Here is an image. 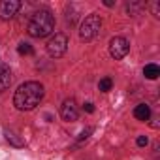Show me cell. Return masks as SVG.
<instances>
[{"instance_id":"cell-1","label":"cell","mask_w":160,"mask_h":160,"mask_svg":"<svg viewBox=\"0 0 160 160\" xmlns=\"http://www.w3.org/2000/svg\"><path fill=\"white\" fill-rule=\"evenodd\" d=\"M43 94H45V89H43L42 83H38V81H27V83H23L15 91L13 106L19 111H30V109H34L42 102Z\"/></svg>"},{"instance_id":"cell-15","label":"cell","mask_w":160,"mask_h":160,"mask_svg":"<svg viewBox=\"0 0 160 160\" xmlns=\"http://www.w3.org/2000/svg\"><path fill=\"white\" fill-rule=\"evenodd\" d=\"M147 143H149V139H147V136H139V138H138V145H139V147H145Z\"/></svg>"},{"instance_id":"cell-12","label":"cell","mask_w":160,"mask_h":160,"mask_svg":"<svg viewBox=\"0 0 160 160\" xmlns=\"http://www.w3.org/2000/svg\"><path fill=\"white\" fill-rule=\"evenodd\" d=\"M111 87H113V81H111V77H104V79H100V83H98V89H100L102 92H109V91H111Z\"/></svg>"},{"instance_id":"cell-5","label":"cell","mask_w":160,"mask_h":160,"mask_svg":"<svg viewBox=\"0 0 160 160\" xmlns=\"http://www.w3.org/2000/svg\"><path fill=\"white\" fill-rule=\"evenodd\" d=\"M128 51H130V43H128L126 38H122V36H115V38L109 42V55H111L115 60L124 58V57L128 55Z\"/></svg>"},{"instance_id":"cell-6","label":"cell","mask_w":160,"mask_h":160,"mask_svg":"<svg viewBox=\"0 0 160 160\" xmlns=\"http://www.w3.org/2000/svg\"><path fill=\"white\" fill-rule=\"evenodd\" d=\"M60 117H62V121H66V122L77 121L79 111H77V106H75L73 98H68V100L62 102V106H60Z\"/></svg>"},{"instance_id":"cell-13","label":"cell","mask_w":160,"mask_h":160,"mask_svg":"<svg viewBox=\"0 0 160 160\" xmlns=\"http://www.w3.org/2000/svg\"><path fill=\"white\" fill-rule=\"evenodd\" d=\"M17 51H19V55H32V51H34V49H32V45H30V43H25V42H23V43H19Z\"/></svg>"},{"instance_id":"cell-8","label":"cell","mask_w":160,"mask_h":160,"mask_svg":"<svg viewBox=\"0 0 160 160\" xmlns=\"http://www.w3.org/2000/svg\"><path fill=\"white\" fill-rule=\"evenodd\" d=\"M10 85H12V70L8 64L0 62V92L6 91Z\"/></svg>"},{"instance_id":"cell-9","label":"cell","mask_w":160,"mask_h":160,"mask_svg":"<svg viewBox=\"0 0 160 160\" xmlns=\"http://www.w3.org/2000/svg\"><path fill=\"white\" fill-rule=\"evenodd\" d=\"M134 117L138 119V121H149L151 119V108L147 106V104H138L136 108H134Z\"/></svg>"},{"instance_id":"cell-4","label":"cell","mask_w":160,"mask_h":160,"mask_svg":"<svg viewBox=\"0 0 160 160\" xmlns=\"http://www.w3.org/2000/svg\"><path fill=\"white\" fill-rule=\"evenodd\" d=\"M45 49H47V55H49V57H53V58L62 57V55L68 51V36H66V34H62V32H57L55 36H51V38H49V42H47Z\"/></svg>"},{"instance_id":"cell-10","label":"cell","mask_w":160,"mask_h":160,"mask_svg":"<svg viewBox=\"0 0 160 160\" xmlns=\"http://www.w3.org/2000/svg\"><path fill=\"white\" fill-rule=\"evenodd\" d=\"M143 75H145L147 79H156V77L160 75V68H158L156 64H147V66L143 68Z\"/></svg>"},{"instance_id":"cell-7","label":"cell","mask_w":160,"mask_h":160,"mask_svg":"<svg viewBox=\"0 0 160 160\" xmlns=\"http://www.w3.org/2000/svg\"><path fill=\"white\" fill-rule=\"evenodd\" d=\"M19 8H21L19 0H2V2H0V19L6 21V19L15 17Z\"/></svg>"},{"instance_id":"cell-2","label":"cell","mask_w":160,"mask_h":160,"mask_svg":"<svg viewBox=\"0 0 160 160\" xmlns=\"http://www.w3.org/2000/svg\"><path fill=\"white\" fill-rule=\"evenodd\" d=\"M27 30H28V34L32 38H45V36H49L55 30V17H53V13L49 10L36 12L30 17Z\"/></svg>"},{"instance_id":"cell-14","label":"cell","mask_w":160,"mask_h":160,"mask_svg":"<svg viewBox=\"0 0 160 160\" xmlns=\"http://www.w3.org/2000/svg\"><path fill=\"white\" fill-rule=\"evenodd\" d=\"M92 130H94V128H91V126H89L87 130H83L81 134H79V138H77V139H79V141H83V139H87V138H89V136L92 134Z\"/></svg>"},{"instance_id":"cell-11","label":"cell","mask_w":160,"mask_h":160,"mask_svg":"<svg viewBox=\"0 0 160 160\" xmlns=\"http://www.w3.org/2000/svg\"><path fill=\"white\" fill-rule=\"evenodd\" d=\"M4 134H6V139H8V141H12L13 145H17V147H23V145H25V141H23V139H17V136H19L17 132H13V130H6Z\"/></svg>"},{"instance_id":"cell-16","label":"cell","mask_w":160,"mask_h":160,"mask_svg":"<svg viewBox=\"0 0 160 160\" xmlns=\"http://www.w3.org/2000/svg\"><path fill=\"white\" fill-rule=\"evenodd\" d=\"M83 109H85L87 113H92V111H94V104H91V102H87V104H83Z\"/></svg>"},{"instance_id":"cell-3","label":"cell","mask_w":160,"mask_h":160,"mask_svg":"<svg viewBox=\"0 0 160 160\" xmlns=\"http://www.w3.org/2000/svg\"><path fill=\"white\" fill-rule=\"evenodd\" d=\"M102 30V17L98 13H91L83 19L81 27H79V38L83 42H91L94 40Z\"/></svg>"},{"instance_id":"cell-17","label":"cell","mask_w":160,"mask_h":160,"mask_svg":"<svg viewBox=\"0 0 160 160\" xmlns=\"http://www.w3.org/2000/svg\"><path fill=\"white\" fill-rule=\"evenodd\" d=\"M152 13L158 17V2H154V4H152Z\"/></svg>"}]
</instances>
